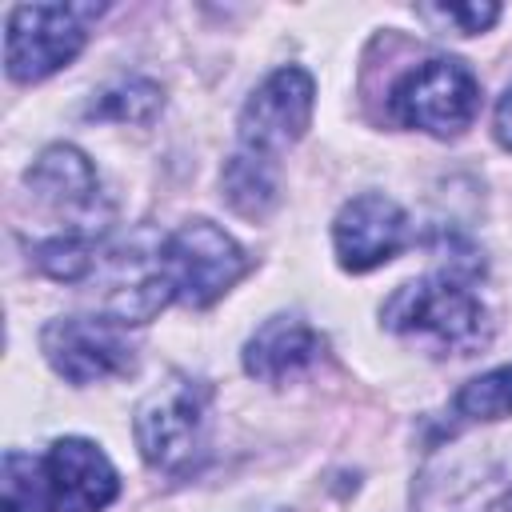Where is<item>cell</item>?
Wrapping results in <instances>:
<instances>
[{
    "label": "cell",
    "mask_w": 512,
    "mask_h": 512,
    "mask_svg": "<svg viewBox=\"0 0 512 512\" xmlns=\"http://www.w3.org/2000/svg\"><path fill=\"white\" fill-rule=\"evenodd\" d=\"M160 268L172 300L188 308H208L248 272V256L212 220H188L164 236Z\"/></svg>",
    "instance_id": "4"
},
{
    "label": "cell",
    "mask_w": 512,
    "mask_h": 512,
    "mask_svg": "<svg viewBox=\"0 0 512 512\" xmlns=\"http://www.w3.org/2000/svg\"><path fill=\"white\" fill-rule=\"evenodd\" d=\"M384 324L400 336L432 340L452 356H472L492 336L480 296L456 276V268L400 284L384 304Z\"/></svg>",
    "instance_id": "1"
},
{
    "label": "cell",
    "mask_w": 512,
    "mask_h": 512,
    "mask_svg": "<svg viewBox=\"0 0 512 512\" xmlns=\"http://www.w3.org/2000/svg\"><path fill=\"white\" fill-rule=\"evenodd\" d=\"M420 16L436 20V24H452L456 32H484L496 24L500 8L496 4H432V8H420Z\"/></svg>",
    "instance_id": "18"
},
{
    "label": "cell",
    "mask_w": 512,
    "mask_h": 512,
    "mask_svg": "<svg viewBox=\"0 0 512 512\" xmlns=\"http://www.w3.org/2000/svg\"><path fill=\"white\" fill-rule=\"evenodd\" d=\"M208 432V388L188 376H172L148 392L136 408L132 436L144 464L160 472H184L204 452Z\"/></svg>",
    "instance_id": "3"
},
{
    "label": "cell",
    "mask_w": 512,
    "mask_h": 512,
    "mask_svg": "<svg viewBox=\"0 0 512 512\" xmlns=\"http://www.w3.org/2000/svg\"><path fill=\"white\" fill-rule=\"evenodd\" d=\"M500 512H512V488H508V496H504V504H500Z\"/></svg>",
    "instance_id": "20"
},
{
    "label": "cell",
    "mask_w": 512,
    "mask_h": 512,
    "mask_svg": "<svg viewBox=\"0 0 512 512\" xmlns=\"http://www.w3.org/2000/svg\"><path fill=\"white\" fill-rule=\"evenodd\" d=\"M312 108H316V84L304 68H276L240 108V148L256 152V156H276L288 144H296L308 124H312Z\"/></svg>",
    "instance_id": "7"
},
{
    "label": "cell",
    "mask_w": 512,
    "mask_h": 512,
    "mask_svg": "<svg viewBox=\"0 0 512 512\" xmlns=\"http://www.w3.org/2000/svg\"><path fill=\"white\" fill-rule=\"evenodd\" d=\"M0 504L4 512H52L48 496V476H44V456H28L8 448L0 464Z\"/></svg>",
    "instance_id": "16"
},
{
    "label": "cell",
    "mask_w": 512,
    "mask_h": 512,
    "mask_svg": "<svg viewBox=\"0 0 512 512\" xmlns=\"http://www.w3.org/2000/svg\"><path fill=\"white\" fill-rule=\"evenodd\" d=\"M412 240L408 212L384 192L352 196L332 220V244L344 272H372L396 260Z\"/></svg>",
    "instance_id": "9"
},
{
    "label": "cell",
    "mask_w": 512,
    "mask_h": 512,
    "mask_svg": "<svg viewBox=\"0 0 512 512\" xmlns=\"http://www.w3.org/2000/svg\"><path fill=\"white\" fill-rule=\"evenodd\" d=\"M44 476H48L52 512H104L120 492V476L112 460L104 456L100 444L84 436L52 440V448L44 452Z\"/></svg>",
    "instance_id": "11"
},
{
    "label": "cell",
    "mask_w": 512,
    "mask_h": 512,
    "mask_svg": "<svg viewBox=\"0 0 512 512\" xmlns=\"http://www.w3.org/2000/svg\"><path fill=\"white\" fill-rule=\"evenodd\" d=\"M388 108L404 128H420L428 136L448 140V136H460L476 120L480 80L464 60L436 56L396 80Z\"/></svg>",
    "instance_id": "5"
},
{
    "label": "cell",
    "mask_w": 512,
    "mask_h": 512,
    "mask_svg": "<svg viewBox=\"0 0 512 512\" xmlns=\"http://www.w3.org/2000/svg\"><path fill=\"white\" fill-rule=\"evenodd\" d=\"M320 332L300 316H268L244 344V372L264 384H280L320 360Z\"/></svg>",
    "instance_id": "12"
},
{
    "label": "cell",
    "mask_w": 512,
    "mask_h": 512,
    "mask_svg": "<svg viewBox=\"0 0 512 512\" xmlns=\"http://www.w3.org/2000/svg\"><path fill=\"white\" fill-rule=\"evenodd\" d=\"M24 180H28L32 196L44 208L64 216L60 232H80V236H100L104 232L108 200L100 192V176H96L92 160L80 148H72V144L44 148Z\"/></svg>",
    "instance_id": "8"
},
{
    "label": "cell",
    "mask_w": 512,
    "mask_h": 512,
    "mask_svg": "<svg viewBox=\"0 0 512 512\" xmlns=\"http://www.w3.org/2000/svg\"><path fill=\"white\" fill-rule=\"evenodd\" d=\"M160 108H164L160 84H152L144 76H124V80L100 88L96 100L84 108V116H92V120H116V124H148Z\"/></svg>",
    "instance_id": "14"
},
{
    "label": "cell",
    "mask_w": 512,
    "mask_h": 512,
    "mask_svg": "<svg viewBox=\"0 0 512 512\" xmlns=\"http://www.w3.org/2000/svg\"><path fill=\"white\" fill-rule=\"evenodd\" d=\"M40 352L56 376L68 384H96L128 376L136 368V348L124 336V324L108 316H56L40 332Z\"/></svg>",
    "instance_id": "6"
},
{
    "label": "cell",
    "mask_w": 512,
    "mask_h": 512,
    "mask_svg": "<svg viewBox=\"0 0 512 512\" xmlns=\"http://www.w3.org/2000/svg\"><path fill=\"white\" fill-rule=\"evenodd\" d=\"M492 136L500 140V148L512 152V84H508L504 96L496 100V112H492Z\"/></svg>",
    "instance_id": "19"
},
{
    "label": "cell",
    "mask_w": 512,
    "mask_h": 512,
    "mask_svg": "<svg viewBox=\"0 0 512 512\" xmlns=\"http://www.w3.org/2000/svg\"><path fill=\"white\" fill-rule=\"evenodd\" d=\"M32 264L64 284L84 280L96 268V252H100V236H80V232H52L44 240H36L32 248Z\"/></svg>",
    "instance_id": "15"
},
{
    "label": "cell",
    "mask_w": 512,
    "mask_h": 512,
    "mask_svg": "<svg viewBox=\"0 0 512 512\" xmlns=\"http://www.w3.org/2000/svg\"><path fill=\"white\" fill-rule=\"evenodd\" d=\"M504 416H512V364L468 380L452 400V420L460 424H488Z\"/></svg>",
    "instance_id": "17"
},
{
    "label": "cell",
    "mask_w": 512,
    "mask_h": 512,
    "mask_svg": "<svg viewBox=\"0 0 512 512\" xmlns=\"http://www.w3.org/2000/svg\"><path fill=\"white\" fill-rule=\"evenodd\" d=\"M160 244L156 232H136L128 244L108 252L104 272V316L116 324H148L164 304H172L164 268H160Z\"/></svg>",
    "instance_id": "10"
},
{
    "label": "cell",
    "mask_w": 512,
    "mask_h": 512,
    "mask_svg": "<svg viewBox=\"0 0 512 512\" xmlns=\"http://www.w3.org/2000/svg\"><path fill=\"white\" fill-rule=\"evenodd\" d=\"M220 188H224V200H228L232 212H240V216H248V220H264V216L276 208V200H280L276 160L240 148L236 156L224 160Z\"/></svg>",
    "instance_id": "13"
},
{
    "label": "cell",
    "mask_w": 512,
    "mask_h": 512,
    "mask_svg": "<svg viewBox=\"0 0 512 512\" xmlns=\"http://www.w3.org/2000/svg\"><path fill=\"white\" fill-rule=\"evenodd\" d=\"M104 4H20L8 12L4 68L16 84H40L68 68Z\"/></svg>",
    "instance_id": "2"
}]
</instances>
